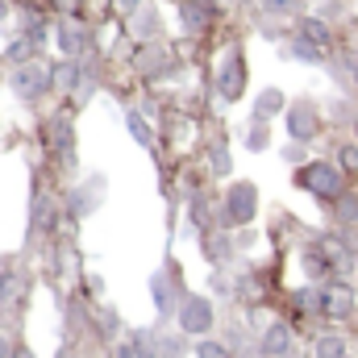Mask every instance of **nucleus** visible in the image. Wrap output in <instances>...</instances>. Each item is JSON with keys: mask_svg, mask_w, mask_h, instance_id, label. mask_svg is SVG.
<instances>
[{"mask_svg": "<svg viewBox=\"0 0 358 358\" xmlns=\"http://www.w3.org/2000/svg\"><path fill=\"white\" fill-rule=\"evenodd\" d=\"M346 171L342 167H334V163H308V167H300V176L296 183L304 187V192H313V196H321V200H342L350 187H346Z\"/></svg>", "mask_w": 358, "mask_h": 358, "instance_id": "nucleus-1", "label": "nucleus"}, {"mask_svg": "<svg viewBox=\"0 0 358 358\" xmlns=\"http://www.w3.org/2000/svg\"><path fill=\"white\" fill-rule=\"evenodd\" d=\"M255 213H259V187H255V183H234V187L225 192L221 221H225V225H246V221H255Z\"/></svg>", "mask_w": 358, "mask_h": 358, "instance_id": "nucleus-2", "label": "nucleus"}, {"mask_svg": "<svg viewBox=\"0 0 358 358\" xmlns=\"http://www.w3.org/2000/svg\"><path fill=\"white\" fill-rule=\"evenodd\" d=\"M179 329L183 334H208L213 329V300L208 296H183L179 300Z\"/></svg>", "mask_w": 358, "mask_h": 358, "instance_id": "nucleus-3", "label": "nucleus"}, {"mask_svg": "<svg viewBox=\"0 0 358 358\" xmlns=\"http://www.w3.org/2000/svg\"><path fill=\"white\" fill-rule=\"evenodd\" d=\"M217 88L225 100H238L242 88H246V59L238 55V50H229V59L217 67Z\"/></svg>", "mask_w": 358, "mask_h": 358, "instance_id": "nucleus-4", "label": "nucleus"}, {"mask_svg": "<svg viewBox=\"0 0 358 358\" xmlns=\"http://www.w3.org/2000/svg\"><path fill=\"white\" fill-rule=\"evenodd\" d=\"M50 88V71L46 67H38V63H25V67H17L13 71V92L21 96V100H34L38 92Z\"/></svg>", "mask_w": 358, "mask_h": 358, "instance_id": "nucleus-5", "label": "nucleus"}, {"mask_svg": "<svg viewBox=\"0 0 358 358\" xmlns=\"http://www.w3.org/2000/svg\"><path fill=\"white\" fill-rule=\"evenodd\" d=\"M317 129H321L317 108H313V104H292V113H287V134H292L296 142H313Z\"/></svg>", "mask_w": 358, "mask_h": 358, "instance_id": "nucleus-6", "label": "nucleus"}, {"mask_svg": "<svg viewBox=\"0 0 358 358\" xmlns=\"http://www.w3.org/2000/svg\"><path fill=\"white\" fill-rule=\"evenodd\" d=\"M350 308H355L350 287H342V283L321 287V317H329V321H346V317H350Z\"/></svg>", "mask_w": 358, "mask_h": 358, "instance_id": "nucleus-7", "label": "nucleus"}, {"mask_svg": "<svg viewBox=\"0 0 358 358\" xmlns=\"http://www.w3.org/2000/svg\"><path fill=\"white\" fill-rule=\"evenodd\" d=\"M46 142L59 159H71V146H76V134H71V121L67 117H50L46 121Z\"/></svg>", "mask_w": 358, "mask_h": 358, "instance_id": "nucleus-8", "label": "nucleus"}, {"mask_svg": "<svg viewBox=\"0 0 358 358\" xmlns=\"http://www.w3.org/2000/svg\"><path fill=\"white\" fill-rule=\"evenodd\" d=\"M263 355H267V358H283V355H292V329H287L283 321L267 325V334H263Z\"/></svg>", "mask_w": 358, "mask_h": 358, "instance_id": "nucleus-9", "label": "nucleus"}, {"mask_svg": "<svg viewBox=\"0 0 358 358\" xmlns=\"http://www.w3.org/2000/svg\"><path fill=\"white\" fill-rule=\"evenodd\" d=\"M59 46H63L67 59L80 55V46H84V29H80V21H63V25H59Z\"/></svg>", "mask_w": 358, "mask_h": 358, "instance_id": "nucleus-10", "label": "nucleus"}, {"mask_svg": "<svg viewBox=\"0 0 358 358\" xmlns=\"http://www.w3.org/2000/svg\"><path fill=\"white\" fill-rule=\"evenodd\" d=\"M138 67H142L146 76H163V71L171 67V55H167V50H159V46H146V50H142V59H138Z\"/></svg>", "mask_w": 358, "mask_h": 358, "instance_id": "nucleus-11", "label": "nucleus"}, {"mask_svg": "<svg viewBox=\"0 0 358 358\" xmlns=\"http://www.w3.org/2000/svg\"><path fill=\"white\" fill-rule=\"evenodd\" d=\"M50 84H59L63 92L80 88V63H76V59H67V63H59V67L50 71Z\"/></svg>", "mask_w": 358, "mask_h": 358, "instance_id": "nucleus-12", "label": "nucleus"}, {"mask_svg": "<svg viewBox=\"0 0 358 358\" xmlns=\"http://www.w3.org/2000/svg\"><path fill=\"white\" fill-rule=\"evenodd\" d=\"M292 50H296V59H304V63H321V59H325V46H317V42L304 38V34H296Z\"/></svg>", "mask_w": 358, "mask_h": 358, "instance_id": "nucleus-13", "label": "nucleus"}, {"mask_svg": "<svg viewBox=\"0 0 358 358\" xmlns=\"http://www.w3.org/2000/svg\"><path fill=\"white\" fill-rule=\"evenodd\" d=\"M313 355L317 358H346V342H342L338 334H325V338H317Z\"/></svg>", "mask_w": 358, "mask_h": 358, "instance_id": "nucleus-14", "label": "nucleus"}, {"mask_svg": "<svg viewBox=\"0 0 358 358\" xmlns=\"http://www.w3.org/2000/svg\"><path fill=\"white\" fill-rule=\"evenodd\" d=\"M50 225H55V204L38 196V204H34V234L38 229H50Z\"/></svg>", "mask_w": 358, "mask_h": 358, "instance_id": "nucleus-15", "label": "nucleus"}, {"mask_svg": "<svg viewBox=\"0 0 358 358\" xmlns=\"http://www.w3.org/2000/svg\"><path fill=\"white\" fill-rule=\"evenodd\" d=\"M338 204V221H346V225H358V196L355 192H346L342 200H334Z\"/></svg>", "mask_w": 358, "mask_h": 358, "instance_id": "nucleus-16", "label": "nucleus"}, {"mask_svg": "<svg viewBox=\"0 0 358 358\" xmlns=\"http://www.w3.org/2000/svg\"><path fill=\"white\" fill-rule=\"evenodd\" d=\"M134 17H138V21H134V29H138L142 38L159 29V13H155V8H134Z\"/></svg>", "mask_w": 358, "mask_h": 358, "instance_id": "nucleus-17", "label": "nucleus"}, {"mask_svg": "<svg viewBox=\"0 0 358 358\" xmlns=\"http://www.w3.org/2000/svg\"><path fill=\"white\" fill-rule=\"evenodd\" d=\"M338 163H342L346 176H358V146L355 142H342V146H338Z\"/></svg>", "mask_w": 358, "mask_h": 358, "instance_id": "nucleus-18", "label": "nucleus"}, {"mask_svg": "<svg viewBox=\"0 0 358 358\" xmlns=\"http://www.w3.org/2000/svg\"><path fill=\"white\" fill-rule=\"evenodd\" d=\"M246 146H250V150H263V146H267V117H255V125H250V134H246Z\"/></svg>", "mask_w": 358, "mask_h": 358, "instance_id": "nucleus-19", "label": "nucleus"}, {"mask_svg": "<svg viewBox=\"0 0 358 358\" xmlns=\"http://www.w3.org/2000/svg\"><path fill=\"white\" fill-rule=\"evenodd\" d=\"M300 34H304V38H313L317 46H329V29H325L317 17H313V21H304V25H300Z\"/></svg>", "mask_w": 358, "mask_h": 358, "instance_id": "nucleus-20", "label": "nucleus"}, {"mask_svg": "<svg viewBox=\"0 0 358 358\" xmlns=\"http://www.w3.org/2000/svg\"><path fill=\"white\" fill-rule=\"evenodd\" d=\"M279 108H283V92H263V96H259V117H271V113H279Z\"/></svg>", "mask_w": 358, "mask_h": 358, "instance_id": "nucleus-21", "label": "nucleus"}, {"mask_svg": "<svg viewBox=\"0 0 358 358\" xmlns=\"http://www.w3.org/2000/svg\"><path fill=\"white\" fill-rule=\"evenodd\" d=\"M196 358H234V355H229V346H221V342L204 338V342L196 346Z\"/></svg>", "mask_w": 358, "mask_h": 358, "instance_id": "nucleus-22", "label": "nucleus"}, {"mask_svg": "<svg viewBox=\"0 0 358 358\" xmlns=\"http://www.w3.org/2000/svg\"><path fill=\"white\" fill-rule=\"evenodd\" d=\"M155 300H159L163 313L171 308V279H167V275H155Z\"/></svg>", "mask_w": 358, "mask_h": 358, "instance_id": "nucleus-23", "label": "nucleus"}, {"mask_svg": "<svg viewBox=\"0 0 358 358\" xmlns=\"http://www.w3.org/2000/svg\"><path fill=\"white\" fill-rule=\"evenodd\" d=\"M129 134H134L142 146H150V129L142 125V117H138V113H129Z\"/></svg>", "mask_w": 358, "mask_h": 358, "instance_id": "nucleus-24", "label": "nucleus"}, {"mask_svg": "<svg viewBox=\"0 0 358 358\" xmlns=\"http://www.w3.org/2000/svg\"><path fill=\"white\" fill-rule=\"evenodd\" d=\"M208 163H213V171H217V176H229V155H225L221 146L213 150V159H208Z\"/></svg>", "mask_w": 358, "mask_h": 358, "instance_id": "nucleus-25", "label": "nucleus"}, {"mask_svg": "<svg viewBox=\"0 0 358 358\" xmlns=\"http://www.w3.org/2000/svg\"><path fill=\"white\" fill-rule=\"evenodd\" d=\"M263 4H267L271 13H296L300 8V0H263Z\"/></svg>", "mask_w": 358, "mask_h": 358, "instance_id": "nucleus-26", "label": "nucleus"}, {"mask_svg": "<svg viewBox=\"0 0 358 358\" xmlns=\"http://www.w3.org/2000/svg\"><path fill=\"white\" fill-rule=\"evenodd\" d=\"M13 287H17V279H13V275H0V304L8 300V292H13Z\"/></svg>", "mask_w": 358, "mask_h": 358, "instance_id": "nucleus-27", "label": "nucleus"}, {"mask_svg": "<svg viewBox=\"0 0 358 358\" xmlns=\"http://www.w3.org/2000/svg\"><path fill=\"white\" fill-rule=\"evenodd\" d=\"M50 4H55L59 13H76V8H80V0H50Z\"/></svg>", "mask_w": 358, "mask_h": 358, "instance_id": "nucleus-28", "label": "nucleus"}, {"mask_svg": "<svg viewBox=\"0 0 358 358\" xmlns=\"http://www.w3.org/2000/svg\"><path fill=\"white\" fill-rule=\"evenodd\" d=\"M117 4H121V8H138L142 0H117Z\"/></svg>", "mask_w": 358, "mask_h": 358, "instance_id": "nucleus-29", "label": "nucleus"}, {"mask_svg": "<svg viewBox=\"0 0 358 358\" xmlns=\"http://www.w3.org/2000/svg\"><path fill=\"white\" fill-rule=\"evenodd\" d=\"M0 358H8V342H4V334H0Z\"/></svg>", "mask_w": 358, "mask_h": 358, "instance_id": "nucleus-30", "label": "nucleus"}, {"mask_svg": "<svg viewBox=\"0 0 358 358\" xmlns=\"http://www.w3.org/2000/svg\"><path fill=\"white\" fill-rule=\"evenodd\" d=\"M283 358H296V355H283Z\"/></svg>", "mask_w": 358, "mask_h": 358, "instance_id": "nucleus-31", "label": "nucleus"}, {"mask_svg": "<svg viewBox=\"0 0 358 358\" xmlns=\"http://www.w3.org/2000/svg\"><path fill=\"white\" fill-rule=\"evenodd\" d=\"M346 358H350V355H346Z\"/></svg>", "mask_w": 358, "mask_h": 358, "instance_id": "nucleus-32", "label": "nucleus"}]
</instances>
